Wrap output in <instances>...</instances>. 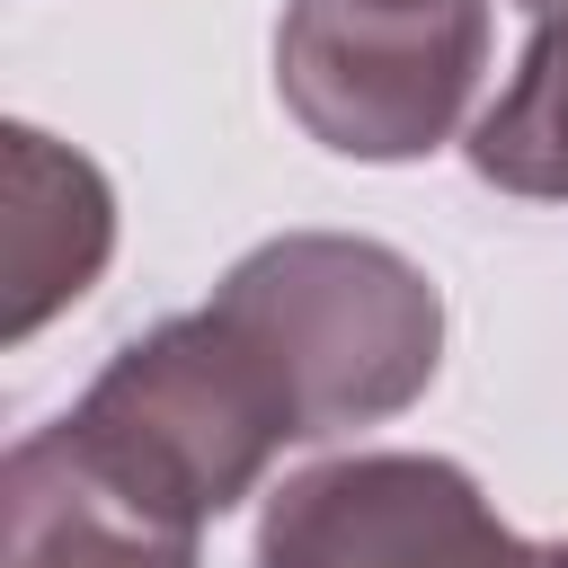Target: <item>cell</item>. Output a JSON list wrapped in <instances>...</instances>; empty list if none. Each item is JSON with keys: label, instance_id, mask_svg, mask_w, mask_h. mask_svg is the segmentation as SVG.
Wrapping results in <instances>:
<instances>
[{"label": "cell", "instance_id": "2", "mask_svg": "<svg viewBox=\"0 0 568 568\" xmlns=\"http://www.w3.org/2000/svg\"><path fill=\"white\" fill-rule=\"evenodd\" d=\"M62 426L186 524L231 515L266 479V462L302 444L275 382L213 311H178L115 346V364L71 399Z\"/></svg>", "mask_w": 568, "mask_h": 568}, {"label": "cell", "instance_id": "8", "mask_svg": "<svg viewBox=\"0 0 568 568\" xmlns=\"http://www.w3.org/2000/svg\"><path fill=\"white\" fill-rule=\"evenodd\" d=\"M532 568H568V541H532Z\"/></svg>", "mask_w": 568, "mask_h": 568}, {"label": "cell", "instance_id": "1", "mask_svg": "<svg viewBox=\"0 0 568 568\" xmlns=\"http://www.w3.org/2000/svg\"><path fill=\"white\" fill-rule=\"evenodd\" d=\"M275 382L302 444L382 426L426 399L444 364V293L417 257L364 231L257 240L204 302Z\"/></svg>", "mask_w": 568, "mask_h": 568}, {"label": "cell", "instance_id": "3", "mask_svg": "<svg viewBox=\"0 0 568 568\" xmlns=\"http://www.w3.org/2000/svg\"><path fill=\"white\" fill-rule=\"evenodd\" d=\"M488 71V0H284L275 98L337 160H426Z\"/></svg>", "mask_w": 568, "mask_h": 568}, {"label": "cell", "instance_id": "7", "mask_svg": "<svg viewBox=\"0 0 568 568\" xmlns=\"http://www.w3.org/2000/svg\"><path fill=\"white\" fill-rule=\"evenodd\" d=\"M470 169L506 195L568 204V18H532L506 89L470 124Z\"/></svg>", "mask_w": 568, "mask_h": 568}, {"label": "cell", "instance_id": "5", "mask_svg": "<svg viewBox=\"0 0 568 568\" xmlns=\"http://www.w3.org/2000/svg\"><path fill=\"white\" fill-rule=\"evenodd\" d=\"M204 524L106 470L62 417L0 462V568H195Z\"/></svg>", "mask_w": 568, "mask_h": 568}, {"label": "cell", "instance_id": "4", "mask_svg": "<svg viewBox=\"0 0 568 568\" xmlns=\"http://www.w3.org/2000/svg\"><path fill=\"white\" fill-rule=\"evenodd\" d=\"M257 568H532V541L444 453H337L266 497Z\"/></svg>", "mask_w": 568, "mask_h": 568}, {"label": "cell", "instance_id": "6", "mask_svg": "<svg viewBox=\"0 0 568 568\" xmlns=\"http://www.w3.org/2000/svg\"><path fill=\"white\" fill-rule=\"evenodd\" d=\"M115 257V186L71 142L9 124L0 133V337L62 320Z\"/></svg>", "mask_w": 568, "mask_h": 568}]
</instances>
